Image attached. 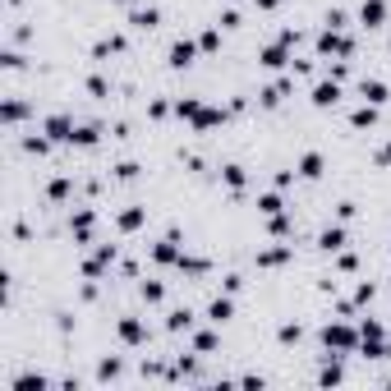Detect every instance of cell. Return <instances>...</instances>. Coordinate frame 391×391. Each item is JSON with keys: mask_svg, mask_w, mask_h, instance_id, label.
Listing matches in <instances>:
<instances>
[{"mask_svg": "<svg viewBox=\"0 0 391 391\" xmlns=\"http://www.w3.org/2000/svg\"><path fill=\"white\" fill-rule=\"evenodd\" d=\"M318 336H323V346L332 350V355H341V359L359 350V327H350V323H327Z\"/></svg>", "mask_w": 391, "mask_h": 391, "instance_id": "cell-1", "label": "cell"}, {"mask_svg": "<svg viewBox=\"0 0 391 391\" xmlns=\"http://www.w3.org/2000/svg\"><path fill=\"white\" fill-rule=\"evenodd\" d=\"M318 56H332V60H350L355 56V42L346 37V28H323V37H318Z\"/></svg>", "mask_w": 391, "mask_h": 391, "instance_id": "cell-2", "label": "cell"}, {"mask_svg": "<svg viewBox=\"0 0 391 391\" xmlns=\"http://www.w3.org/2000/svg\"><path fill=\"white\" fill-rule=\"evenodd\" d=\"M179 253H184V249H179V230L170 226V230L152 244V263H156V267H175V263H179Z\"/></svg>", "mask_w": 391, "mask_h": 391, "instance_id": "cell-3", "label": "cell"}, {"mask_svg": "<svg viewBox=\"0 0 391 391\" xmlns=\"http://www.w3.org/2000/svg\"><path fill=\"white\" fill-rule=\"evenodd\" d=\"M74 129H78V124H74L69 111H56V115H46V120H42V134L51 138V143H74Z\"/></svg>", "mask_w": 391, "mask_h": 391, "instance_id": "cell-4", "label": "cell"}, {"mask_svg": "<svg viewBox=\"0 0 391 391\" xmlns=\"http://www.w3.org/2000/svg\"><path fill=\"white\" fill-rule=\"evenodd\" d=\"M198 37H175V42H170V51H166V65L170 69H189L193 60H198Z\"/></svg>", "mask_w": 391, "mask_h": 391, "instance_id": "cell-5", "label": "cell"}, {"mask_svg": "<svg viewBox=\"0 0 391 391\" xmlns=\"http://www.w3.org/2000/svg\"><path fill=\"white\" fill-rule=\"evenodd\" d=\"M115 258H120V244H97V249H92V258L83 263V276H88V281H101V272L111 267Z\"/></svg>", "mask_w": 391, "mask_h": 391, "instance_id": "cell-6", "label": "cell"}, {"mask_svg": "<svg viewBox=\"0 0 391 391\" xmlns=\"http://www.w3.org/2000/svg\"><path fill=\"white\" fill-rule=\"evenodd\" d=\"M115 336H120V346L138 350V346H147V323L143 318H120V323H115Z\"/></svg>", "mask_w": 391, "mask_h": 391, "instance_id": "cell-7", "label": "cell"}, {"mask_svg": "<svg viewBox=\"0 0 391 391\" xmlns=\"http://www.w3.org/2000/svg\"><path fill=\"white\" fill-rule=\"evenodd\" d=\"M290 46H286V42H281V37H276V42H267V46H258V65H263V69H286V65H290Z\"/></svg>", "mask_w": 391, "mask_h": 391, "instance_id": "cell-8", "label": "cell"}, {"mask_svg": "<svg viewBox=\"0 0 391 391\" xmlns=\"http://www.w3.org/2000/svg\"><path fill=\"white\" fill-rule=\"evenodd\" d=\"M309 101L318 106V111L336 106V101H341V78H318V83H313V92H309Z\"/></svg>", "mask_w": 391, "mask_h": 391, "instance_id": "cell-9", "label": "cell"}, {"mask_svg": "<svg viewBox=\"0 0 391 391\" xmlns=\"http://www.w3.org/2000/svg\"><path fill=\"white\" fill-rule=\"evenodd\" d=\"M69 230H74V239H78V244H88V239H92V230H97V212H92V207H78V212L69 216Z\"/></svg>", "mask_w": 391, "mask_h": 391, "instance_id": "cell-10", "label": "cell"}, {"mask_svg": "<svg viewBox=\"0 0 391 391\" xmlns=\"http://www.w3.org/2000/svg\"><path fill=\"white\" fill-rule=\"evenodd\" d=\"M295 258V244H272V249H258V267L272 272V267H286Z\"/></svg>", "mask_w": 391, "mask_h": 391, "instance_id": "cell-11", "label": "cell"}, {"mask_svg": "<svg viewBox=\"0 0 391 391\" xmlns=\"http://www.w3.org/2000/svg\"><path fill=\"white\" fill-rule=\"evenodd\" d=\"M350 244V235H346V221H336V226H327L323 235H318V249L323 253H341V249Z\"/></svg>", "mask_w": 391, "mask_h": 391, "instance_id": "cell-12", "label": "cell"}, {"mask_svg": "<svg viewBox=\"0 0 391 391\" xmlns=\"http://www.w3.org/2000/svg\"><path fill=\"white\" fill-rule=\"evenodd\" d=\"M290 88H295L290 78H276V83H267V88L258 92V106H267V111H272V106H281V101L290 97Z\"/></svg>", "mask_w": 391, "mask_h": 391, "instance_id": "cell-13", "label": "cell"}, {"mask_svg": "<svg viewBox=\"0 0 391 391\" xmlns=\"http://www.w3.org/2000/svg\"><path fill=\"white\" fill-rule=\"evenodd\" d=\"M189 341H193V350H198V355H216V346H221V336H216V323H212V327H193Z\"/></svg>", "mask_w": 391, "mask_h": 391, "instance_id": "cell-14", "label": "cell"}, {"mask_svg": "<svg viewBox=\"0 0 391 391\" xmlns=\"http://www.w3.org/2000/svg\"><path fill=\"white\" fill-rule=\"evenodd\" d=\"M230 120V111H226V106H202L198 115H193V129H198V134H207V129H216V124H226Z\"/></svg>", "mask_w": 391, "mask_h": 391, "instance_id": "cell-15", "label": "cell"}, {"mask_svg": "<svg viewBox=\"0 0 391 391\" xmlns=\"http://www.w3.org/2000/svg\"><path fill=\"white\" fill-rule=\"evenodd\" d=\"M323 170H327V156L323 152H304L300 161H295V175H300V179H318Z\"/></svg>", "mask_w": 391, "mask_h": 391, "instance_id": "cell-16", "label": "cell"}, {"mask_svg": "<svg viewBox=\"0 0 391 391\" xmlns=\"http://www.w3.org/2000/svg\"><path fill=\"white\" fill-rule=\"evenodd\" d=\"M235 318V295H216L212 304H207V323H216V327H226Z\"/></svg>", "mask_w": 391, "mask_h": 391, "instance_id": "cell-17", "label": "cell"}, {"mask_svg": "<svg viewBox=\"0 0 391 391\" xmlns=\"http://www.w3.org/2000/svg\"><path fill=\"white\" fill-rule=\"evenodd\" d=\"M129 23H134L138 33H152L156 23H161V10H156V5H134V10H129Z\"/></svg>", "mask_w": 391, "mask_h": 391, "instance_id": "cell-18", "label": "cell"}, {"mask_svg": "<svg viewBox=\"0 0 391 391\" xmlns=\"http://www.w3.org/2000/svg\"><path fill=\"white\" fill-rule=\"evenodd\" d=\"M175 272L179 276H207V272H212V263H207V258H198V253H179V263H175Z\"/></svg>", "mask_w": 391, "mask_h": 391, "instance_id": "cell-19", "label": "cell"}, {"mask_svg": "<svg viewBox=\"0 0 391 391\" xmlns=\"http://www.w3.org/2000/svg\"><path fill=\"white\" fill-rule=\"evenodd\" d=\"M359 23H364V28H382V23H387V0H364V5H359Z\"/></svg>", "mask_w": 391, "mask_h": 391, "instance_id": "cell-20", "label": "cell"}, {"mask_svg": "<svg viewBox=\"0 0 391 391\" xmlns=\"http://www.w3.org/2000/svg\"><path fill=\"white\" fill-rule=\"evenodd\" d=\"M359 97L373 101V106H387V101H391V88L382 83V78H364V83H359Z\"/></svg>", "mask_w": 391, "mask_h": 391, "instance_id": "cell-21", "label": "cell"}, {"mask_svg": "<svg viewBox=\"0 0 391 391\" xmlns=\"http://www.w3.org/2000/svg\"><path fill=\"white\" fill-rule=\"evenodd\" d=\"M143 221H147V207H124V212L115 216V230H120V235H134Z\"/></svg>", "mask_w": 391, "mask_h": 391, "instance_id": "cell-22", "label": "cell"}, {"mask_svg": "<svg viewBox=\"0 0 391 391\" xmlns=\"http://www.w3.org/2000/svg\"><path fill=\"white\" fill-rule=\"evenodd\" d=\"M221 184H226V189H230V193H239V189H244V184H249L244 166H239V161H226V166H221Z\"/></svg>", "mask_w": 391, "mask_h": 391, "instance_id": "cell-23", "label": "cell"}, {"mask_svg": "<svg viewBox=\"0 0 391 391\" xmlns=\"http://www.w3.org/2000/svg\"><path fill=\"white\" fill-rule=\"evenodd\" d=\"M350 124H355V129H373V124H378V106H373V101H359L355 111H350Z\"/></svg>", "mask_w": 391, "mask_h": 391, "instance_id": "cell-24", "label": "cell"}, {"mask_svg": "<svg viewBox=\"0 0 391 391\" xmlns=\"http://www.w3.org/2000/svg\"><path fill=\"white\" fill-rule=\"evenodd\" d=\"M276 212H286V198H281V189L258 193V216H276Z\"/></svg>", "mask_w": 391, "mask_h": 391, "instance_id": "cell-25", "label": "cell"}, {"mask_svg": "<svg viewBox=\"0 0 391 391\" xmlns=\"http://www.w3.org/2000/svg\"><path fill=\"white\" fill-rule=\"evenodd\" d=\"M193 318H198L193 309H170L166 313V332H193Z\"/></svg>", "mask_w": 391, "mask_h": 391, "instance_id": "cell-26", "label": "cell"}, {"mask_svg": "<svg viewBox=\"0 0 391 391\" xmlns=\"http://www.w3.org/2000/svg\"><path fill=\"white\" fill-rule=\"evenodd\" d=\"M0 120L10 124V129H14V124H23V120H28V101H23V97H10V101H5V111H0Z\"/></svg>", "mask_w": 391, "mask_h": 391, "instance_id": "cell-27", "label": "cell"}, {"mask_svg": "<svg viewBox=\"0 0 391 391\" xmlns=\"http://www.w3.org/2000/svg\"><path fill=\"white\" fill-rule=\"evenodd\" d=\"M318 382H323V387H336V382H346V369H341V355H332L323 364V369H318Z\"/></svg>", "mask_w": 391, "mask_h": 391, "instance_id": "cell-28", "label": "cell"}, {"mask_svg": "<svg viewBox=\"0 0 391 391\" xmlns=\"http://www.w3.org/2000/svg\"><path fill=\"white\" fill-rule=\"evenodd\" d=\"M124 51V37L120 33H111V37H101L97 46H92V60H106V56H120Z\"/></svg>", "mask_w": 391, "mask_h": 391, "instance_id": "cell-29", "label": "cell"}, {"mask_svg": "<svg viewBox=\"0 0 391 391\" xmlns=\"http://www.w3.org/2000/svg\"><path fill=\"white\" fill-rule=\"evenodd\" d=\"M69 193H74V179H69V175H56L51 184H46V198H51V202H65Z\"/></svg>", "mask_w": 391, "mask_h": 391, "instance_id": "cell-30", "label": "cell"}, {"mask_svg": "<svg viewBox=\"0 0 391 391\" xmlns=\"http://www.w3.org/2000/svg\"><path fill=\"white\" fill-rule=\"evenodd\" d=\"M101 143V124H78L74 129V147H97Z\"/></svg>", "mask_w": 391, "mask_h": 391, "instance_id": "cell-31", "label": "cell"}, {"mask_svg": "<svg viewBox=\"0 0 391 391\" xmlns=\"http://www.w3.org/2000/svg\"><path fill=\"white\" fill-rule=\"evenodd\" d=\"M42 387H51V378H42V373H23L10 382V391H42Z\"/></svg>", "mask_w": 391, "mask_h": 391, "instance_id": "cell-32", "label": "cell"}, {"mask_svg": "<svg viewBox=\"0 0 391 391\" xmlns=\"http://www.w3.org/2000/svg\"><path fill=\"white\" fill-rule=\"evenodd\" d=\"M202 106H207L202 97H179V101H175V115H179V120H189V124H193V115H198Z\"/></svg>", "mask_w": 391, "mask_h": 391, "instance_id": "cell-33", "label": "cell"}, {"mask_svg": "<svg viewBox=\"0 0 391 391\" xmlns=\"http://www.w3.org/2000/svg\"><path fill=\"white\" fill-rule=\"evenodd\" d=\"M120 378H124L120 359H101V364H97V382H120Z\"/></svg>", "mask_w": 391, "mask_h": 391, "instance_id": "cell-34", "label": "cell"}, {"mask_svg": "<svg viewBox=\"0 0 391 391\" xmlns=\"http://www.w3.org/2000/svg\"><path fill=\"white\" fill-rule=\"evenodd\" d=\"M276 341H281V346H300V341H304V327H300V323H281V327H276Z\"/></svg>", "mask_w": 391, "mask_h": 391, "instance_id": "cell-35", "label": "cell"}, {"mask_svg": "<svg viewBox=\"0 0 391 391\" xmlns=\"http://www.w3.org/2000/svg\"><path fill=\"white\" fill-rule=\"evenodd\" d=\"M267 230L276 235V239H290L295 226H290V216H286V212H276V216H267Z\"/></svg>", "mask_w": 391, "mask_h": 391, "instance_id": "cell-36", "label": "cell"}, {"mask_svg": "<svg viewBox=\"0 0 391 391\" xmlns=\"http://www.w3.org/2000/svg\"><path fill=\"white\" fill-rule=\"evenodd\" d=\"M138 295H143V304H161V300H166V286H161V281H143Z\"/></svg>", "mask_w": 391, "mask_h": 391, "instance_id": "cell-37", "label": "cell"}, {"mask_svg": "<svg viewBox=\"0 0 391 391\" xmlns=\"http://www.w3.org/2000/svg\"><path fill=\"white\" fill-rule=\"evenodd\" d=\"M23 152L46 156V152H51V138H37V134H28V138H23Z\"/></svg>", "mask_w": 391, "mask_h": 391, "instance_id": "cell-38", "label": "cell"}, {"mask_svg": "<svg viewBox=\"0 0 391 391\" xmlns=\"http://www.w3.org/2000/svg\"><path fill=\"white\" fill-rule=\"evenodd\" d=\"M198 46L207 51V56H212V51H221V28H207V33L198 37Z\"/></svg>", "mask_w": 391, "mask_h": 391, "instance_id": "cell-39", "label": "cell"}, {"mask_svg": "<svg viewBox=\"0 0 391 391\" xmlns=\"http://www.w3.org/2000/svg\"><path fill=\"white\" fill-rule=\"evenodd\" d=\"M170 111H175V106H170L166 97H152V101H147V115H152V120H166Z\"/></svg>", "mask_w": 391, "mask_h": 391, "instance_id": "cell-40", "label": "cell"}, {"mask_svg": "<svg viewBox=\"0 0 391 391\" xmlns=\"http://www.w3.org/2000/svg\"><path fill=\"white\" fill-rule=\"evenodd\" d=\"M88 92L92 97H111V83H106L101 74H88Z\"/></svg>", "mask_w": 391, "mask_h": 391, "instance_id": "cell-41", "label": "cell"}, {"mask_svg": "<svg viewBox=\"0 0 391 391\" xmlns=\"http://www.w3.org/2000/svg\"><path fill=\"white\" fill-rule=\"evenodd\" d=\"M373 295H378V286H369V281H359V286H355V304H359V309L373 304Z\"/></svg>", "mask_w": 391, "mask_h": 391, "instance_id": "cell-42", "label": "cell"}, {"mask_svg": "<svg viewBox=\"0 0 391 391\" xmlns=\"http://www.w3.org/2000/svg\"><path fill=\"white\" fill-rule=\"evenodd\" d=\"M336 267H341V272H355V267H359V258H355V253H346V249H341V253H336Z\"/></svg>", "mask_w": 391, "mask_h": 391, "instance_id": "cell-43", "label": "cell"}, {"mask_svg": "<svg viewBox=\"0 0 391 391\" xmlns=\"http://www.w3.org/2000/svg\"><path fill=\"white\" fill-rule=\"evenodd\" d=\"M323 23H327V28H346V10H327Z\"/></svg>", "mask_w": 391, "mask_h": 391, "instance_id": "cell-44", "label": "cell"}, {"mask_svg": "<svg viewBox=\"0 0 391 391\" xmlns=\"http://www.w3.org/2000/svg\"><path fill=\"white\" fill-rule=\"evenodd\" d=\"M138 175V161H120V166H115V179H134Z\"/></svg>", "mask_w": 391, "mask_h": 391, "instance_id": "cell-45", "label": "cell"}, {"mask_svg": "<svg viewBox=\"0 0 391 391\" xmlns=\"http://www.w3.org/2000/svg\"><path fill=\"white\" fill-rule=\"evenodd\" d=\"M5 69H10V74H19V69H23V56H19V51H5Z\"/></svg>", "mask_w": 391, "mask_h": 391, "instance_id": "cell-46", "label": "cell"}, {"mask_svg": "<svg viewBox=\"0 0 391 391\" xmlns=\"http://www.w3.org/2000/svg\"><path fill=\"white\" fill-rule=\"evenodd\" d=\"M221 28H239V10H226L221 14Z\"/></svg>", "mask_w": 391, "mask_h": 391, "instance_id": "cell-47", "label": "cell"}, {"mask_svg": "<svg viewBox=\"0 0 391 391\" xmlns=\"http://www.w3.org/2000/svg\"><path fill=\"white\" fill-rule=\"evenodd\" d=\"M253 5H258V10H276L281 0H253Z\"/></svg>", "mask_w": 391, "mask_h": 391, "instance_id": "cell-48", "label": "cell"}, {"mask_svg": "<svg viewBox=\"0 0 391 391\" xmlns=\"http://www.w3.org/2000/svg\"><path fill=\"white\" fill-rule=\"evenodd\" d=\"M120 5H129V10H134V5H138V0H120Z\"/></svg>", "mask_w": 391, "mask_h": 391, "instance_id": "cell-49", "label": "cell"}, {"mask_svg": "<svg viewBox=\"0 0 391 391\" xmlns=\"http://www.w3.org/2000/svg\"><path fill=\"white\" fill-rule=\"evenodd\" d=\"M5 5H23V0H5Z\"/></svg>", "mask_w": 391, "mask_h": 391, "instance_id": "cell-50", "label": "cell"}]
</instances>
